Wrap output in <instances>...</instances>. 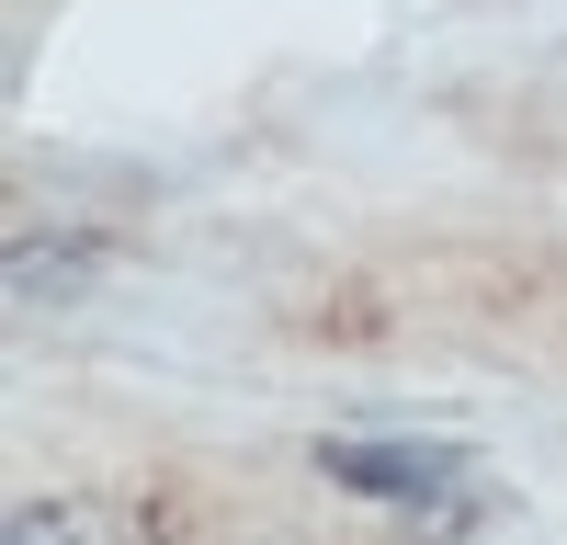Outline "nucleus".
<instances>
[{"label":"nucleus","mask_w":567,"mask_h":545,"mask_svg":"<svg viewBox=\"0 0 567 545\" xmlns=\"http://www.w3.org/2000/svg\"><path fill=\"white\" fill-rule=\"evenodd\" d=\"M318 466L363 500H386V512H420L432 534H465L488 512L477 454H454V443H318Z\"/></svg>","instance_id":"nucleus-1"},{"label":"nucleus","mask_w":567,"mask_h":545,"mask_svg":"<svg viewBox=\"0 0 567 545\" xmlns=\"http://www.w3.org/2000/svg\"><path fill=\"white\" fill-rule=\"evenodd\" d=\"M103 534V512H80V500H58V512H23L12 523V545H91Z\"/></svg>","instance_id":"nucleus-2"}]
</instances>
